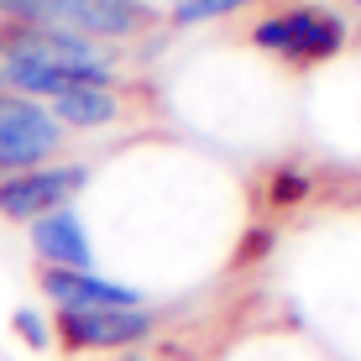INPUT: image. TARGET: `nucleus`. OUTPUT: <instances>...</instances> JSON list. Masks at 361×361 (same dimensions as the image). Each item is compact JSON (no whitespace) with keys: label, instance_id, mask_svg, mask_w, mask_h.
Segmentation results:
<instances>
[{"label":"nucleus","instance_id":"nucleus-7","mask_svg":"<svg viewBox=\"0 0 361 361\" xmlns=\"http://www.w3.org/2000/svg\"><path fill=\"white\" fill-rule=\"evenodd\" d=\"M47 116L58 126H110L121 116V99L110 84H73V90L47 99Z\"/></svg>","mask_w":361,"mask_h":361},{"label":"nucleus","instance_id":"nucleus-9","mask_svg":"<svg viewBox=\"0 0 361 361\" xmlns=\"http://www.w3.org/2000/svg\"><path fill=\"white\" fill-rule=\"evenodd\" d=\"M0 16L11 27H47V0H0Z\"/></svg>","mask_w":361,"mask_h":361},{"label":"nucleus","instance_id":"nucleus-11","mask_svg":"<svg viewBox=\"0 0 361 361\" xmlns=\"http://www.w3.org/2000/svg\"><path fill=\"white\" fill-rule=\"evenodd\" d=\"M356 6H361V0H356Z\"/></svg>","mask_w":361,"mask_h":361},{"label":"nucleus","instance_id":"nucleus-8","mask_svg":"<svg viewBox=\"0 0 361 361\" xmlns=\"http://www.w3.org/2000/svg\"><path fill=\"white\" fill-rule=\"evenodd\" d=\"M252 6V0H178L173 6V21L178 27H199V21H215V16H231V11Z\"/></svg>","mask_w":361,"mask_h":361},{"label":"nucleus","instance_id":"nucleus-10","mask_svg":"<svg viewBox=\"0 0 361 361\" xmlns=\"http://www.w3.org/2000/svg\"><path fill=\"white\" fill-rule=\"evenodd\" d=\"M16 330L27 335V341L37 345V351H47V325H42V319L32 314V309H21V314H16Z\"/></svg>","mask_w":361,"mask_h":361},{"label":"nucleus","instance_id":"nucleus-2","mask_svg":"<svg viewBox=\"0 0 361 361\" xmlns=\"http://www.w3.org/2000/svg\"><path fill=\"white\" fill-rule=\"evenodd\" d=\"M84 183H90V173L73 168V163L6 173V178H0V215H11V220H42V215H53V209H63Z\"/></svg>","mask_w":361,"mask_h":361},{"label":"nucleus","instance_id":"nucleus-1","mask_svg":"<svg viewBox=\"0 0 361 361\" xmlns=\"http://www.w3.org/2000/svg\"><path fill=\"white\" fill-rule=\"evenodd\" d=\"M58 142H63V126L47 116V105L21 94H0V168L6 173L42 168V157Z\"/></svg>","mask_w":361,"mask_h":361},{"label":"nucleus","instance_id":"nucleus-4","mask_svg":"<svg viewBox=\"0 0 361 361\" xmlns=\"http://www.w3.org/2000/svg\"><path fill=\"white\" fill-rule=\"evenodd\" d=\"M157 319L142 304L131 309H58V330L73 351H121L152 335Z\"/></svg>","mask_w":361,"mask_h":361},{"label":"nucleus","instance_id":"nucleus-6","mask_svg":"<svg viewBox=\"0 0 361 361\" xmlns=\"http://www.w3.org/2000/svg\"><path fill=\"white\" fill-rule=\"evenodd\" d=\"M42 288L58 309H131V304H142L131 288L99 278V272H47Z\"/></svg>","mask_w":361,"mask_h":361},{"label":"nucleus","instance_id":"nucleus-3","mask_svg":"<svg viewBox=\"0 0 361 361\" xmlns=\"http://www.w3.org/2000/svg\"><path fill=\"white\" fill-rule=\"evenodd\" d=\"M257 42L272 47V53H283V58H304V63H314V58L341 53L345 27H341V16H330V11L298 6V11H283V16H267L262 27H257Z\"/></svg>","mask_w":361,"mask_h":361},{"label":"nucleus","instance_id":"nucleus-5","mask_svg":"<svg viewBox=\"0 0 361 361\" xmlns=\"http://www.w3.org/2000/svg\"><path fill=\"white\" fill-rule=\"evenodd\" d=\"M32 246L47 257L58 272H94V246H90V231L73 209H53V215L32 220Z\"/></svg>","mask_w":361,"mask_h":361}]
</instances>
